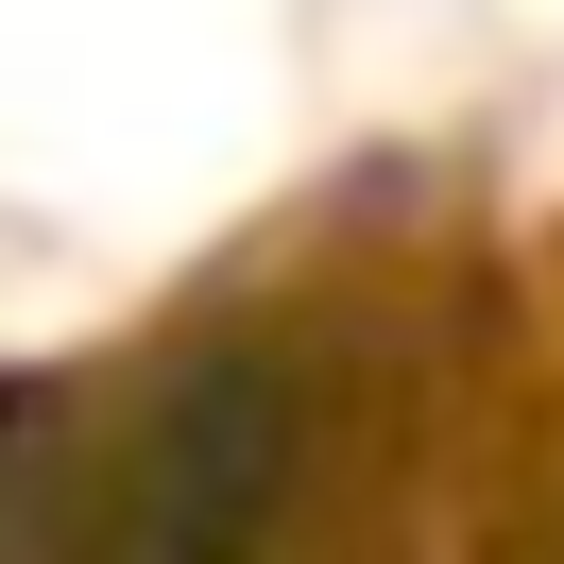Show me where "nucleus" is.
Listing matches in <instances>:
<instances>
[{"instance_id":"nucleus-1","label":"nucleus","mask_w":564,"mask_h":564,"mask_svg":"<svg viewBox=\"0 0 564 564\" xmlns=\"http://www.w3.org/2000/svg\"><path fill=\"white\" fill-rule=\"evenodd\" d=\"M308 462V393L257 343H188L104 445V564H257Z\"/></svg>"}]
</instances>
